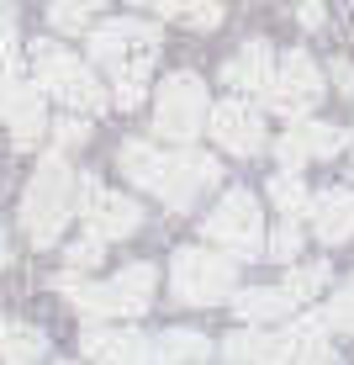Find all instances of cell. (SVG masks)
Masks as SVG:
<instances>
[{
  "label": "cell",
  "mask_w": 354,
  "mask_h": 365,
  "mask_svg": "<svg viewBox=\"0 0 354 365\" xmlns=\"http://www.w3.org/2000/svg\"><path fill=\"white\" fill-rule=\"evenodd\" d=\"M90 58L106 64L111 74H148L159 58V27L137 16H117V21H95L90 32Z\"/></svg>",
  "instance_id": "obj_5"
},
{
  "label": "cell",
  "mask_w": 354,
  "mask_h": 365,
  "mask_svg": "<svg viewBox=\"0 0 354 365\" xmlns=\"http://www.w3.org/2000/svg\"><path fill=\"white\" fill-rule=\"evenodd\" d=\"M16 43V6H0V53Z\"/></svg>",
  "instance_id": "obj_32"
},
{
  "label": "cell",
  "mask_w": 354,
  "mask_h": 365,
  "mask_svg": "<svg viewBox=\"0 0 354 365\" xmlns=\"http://www.w3.org/2000/svg\"><path fill=\"white\" fill-rule=\"evenodd\" d=\"M11 265V244H6V233H0V270Z\"/></svg>",
  "instance_id": "obj_34"
},
{
  "label": "cell",
  "mask_w": 354,
  "mask_h": 365,
  "mask_svg": "<svg viewBox=\"0 0 354 365\" xmlns=\"http://www.w3.org/2000/svg\"><path fill=\"white\" fill-rule=\"evenodd\" d=\"M323 286H328V265H296V270H291V275H286V292H291V297H296V302H307V297H318V292H323Z\"/></svg>",
  "instance_id": "obj_26"
},
{
  "label": "cell",
  "mask_w": 354,
  "mask_h": 365,
  "mask_svg": "<svg viewBox=\"0 0 354 365\" xmlns=\"http://www.w3.org/2000/svg\"><path fill=\"white\" fill-rule=\"evenodd\" d=\"M0 6H16V0H0Z\"/></svg>",
  "instance_id": "obj_37"
},
{
  "label": "cell",
  "mask_w": 354,
  "mask_h": 365,
  "mask_svg": "<svg viewBox=\"0 0 354 365\" xmlns=\"http://www.w3.org/2000/svg\"><path fill=\"white\" fill-rule=\"evenodd\" d=\"M217 180H222V165L212 154H196V148L185 143V148H175V154L164 159V180H159L154 196L164 201V207L185 212V207H196V196L212 191Z\"/></svg>",
  "instance_id": "obj_11"
},
{
  "label": "cell",
  "mask_w": 354,
  "mask_h": 365,
  "mask_svg": "<svg viewBox=\"0 0 354 365\" xmlns=\"http://www.w3.org/2000/svg\"><path fill=\"white\" fill-rule=\"evenodd\" d=\"M164 148H154L148 138H127V143L117 148V165L122 175H127L132 185H143V191H159V180H164Z\"/></svg>",
  "instance_id": "obj_20"
},
{
  "label": "cell",
  "mask_w": 354,
  "mask_h": 365,
  "mask_svg": "<svg viewBox=\"0 0 354 365\" xmlns=\"http://www.w3.org/2000/svg\"><path fill=\"white\" fill-rule=\"evenodd\" d=\"M100 255H106V238H95V233L74 238V244H69V270H95Z\"/></svg>",
  "instance_id": "obj_28"
},
{
  "label": "cell",
  "mask_w": 354,
  "mask_h": 365,
  "mask_svg": "<svg viewBox=\"0 0 354 365\" xmlns=\"http://www.w3.org/2000/svg\"><path fill=\"white\" fill-rule=\"evenodd\" d=\"M212 117V96L196 74H164V85L154 91V133L170 143H191L196 133H207Z\"/></svg>",
  "instance_id": "obj_6"
},
{
  "label": "cell",
  "mask_w": 354,
  "mask_h": 365,
  "mask_svg": "<svg viewBox=\"0 0 354 365\" xmlns=\"http://www.w3.org/2000/svg\"><path fill=\"white\" fill-rule=\"evenodd\" d=\"M154 11L164 21H180V27L212 32L222 21V0H154Z\"/></svg>",
  "instance_id": "obj_22"
},
{
  "label": "cell",
  "mask_w": 354,
  "mask_h": 365,
  "mask_svg": "<svg viewBox=\"0 0 354 365\" xmlns=\"http://www.w3.org/2000/svg\"><path fill=\"white\" fill-rule=\"evenodd\" d=\"M74 207H80V217H85V233L106 238V244L111 238H132L137 228H143V207H137L132 196H122V191H106L95 175H80Z\"/></svg>",
  "instance_id": "obj_10"
},
{
  "label": "cell",
  "mask_w": 354,
  "mask_h": 365,
  "mask_svg": "<svg viewBox=\"0 0 354 365\" xmlns=\"http://www.w3.org/2000/svg\"><path fill=\"white\" fill-rule=\"evenodd\" d=\"M170 286L185 307H217L238 292V265L233 255H217V249H175L170 259Z\"/></svg>",
  "instance_id": "obj_4"
},
{
  "label": "cell",
  "mask_w": 354,
  "mask_h": 365,
  "mask_svg": "<svg viewBox=\"0 0 354 365\" xmlns=\"http://www.w3.org/2000/svg\"><path fill=\"white\" fill-rule=\"evenodd\" d=\"M32 80L43 96H53L58 106L80 111V117H90L111 101V91L90 74V64H80V58L69 53L64 43H53V37H37L32 43Z\"/></svg>",
  "instance_id": "obj_3"
},
{
  "label": "cell",
  "mask_w": 354,
  "mask_h": 365,
  "mask_svg": "<svg viewBox=\"0 0 354 365\" xmlns=\"http://www.w3.org/2000/svg\"><path fill=\"white\" fill-rule=\"evenodd\" d=\"M0 122L11 128V143H16V148H37L48 138L43 91H37V80H21L16 48L0 53Z\"/></svg>",
  "instance_id": "obj_7"
},
{
  "label": "cell",
  "mask_w": 354,
  "mask_h": 365,
  "mask_svg": "<svg viewBox=\"0 0 354 365\" xmlns=\"http://www.w3.org/2000/svg\"><path fill=\"white\" fill-rule=\"evenodd\" d=\"M207 133L217 138V148H227V154H238V159H254L264 148V117H259V106H249L244 96L212 106Z\"/></svg>",
  "instance_id": "obj_12"
},
{
  "label": "cell",
  "mask_w": 354,
  "mask_h": 365,
  "mask_svg": "<svg viewBox=\"0 0 354 365\" xmlns=\"http://www.w3.org/2000/svg\"><path fill=\"white\" fill-rule=\"evenodd\" d=\"M95 11H100V0H48V27L53 32H90L95 27Z\"/></svg>",
  "instance_id": "obj_23"
},
{
  "label": "cell",
  "mask_w": 354,
  "mask_h": 365,
  "mask_svg": "<svg viewBox=\"0 0 354 365\" xmlns=\"http://www.w3.org/2000/svg\"><path fill=\"white\" fill-rule=\"evenodd\" d=\"M307 217H312V233H318L323 244H344V238H354V191H344V185L318 191Z\"/></svg>",
  "instance_id": "obj_17"
},
{
  "label": "cell",
  "mask_w": 354,
  "mask_h": 365,
  "mask_svg": "<svg viewBox=\"0 0 354 365\" xmlns=\"http://www.w3.org/2000/svg\"><path fill=\"white\" fill-rule=\"evenodd\" d=\"M80 349L90 355L95 365H148L154 360V344L132 329H85Z\"/></svg>",
  "instance_id": "obj_15"
},
{
  "label": "cell",
  "mask_w": 354,
  "mask_h": 365,
  "mask_svg": "<svg viewBox=\"0 0 354 365\" xmlns=\"http://www.w3.org/2000/svg\"><path fill=\"white\" fill-rule=\"evenodd\" d=\"M53 286L85 318H137V312H148V302H154L159 270L154 265H127V270L111 275V281H80V275L69 270V275H58Z\"/></svg>",
  "instance_id": "obj_2"
},
{
  "label": "cell",
  "mask_w": 354,
  "mask_h": 365,
  "mask_svg": "<svg viewBox=\"0 0 354 365\" xmlns=\"http://www.w3.org/2000/svg\"><path fill=\"white\" fill-rule=\"evenodd\" d=\"M53 138H58V148H74V143H85V138H90V122H85L80 111H69L64 122H53Z\"/></svg>",
  "instance_id": "obj_30"
},
{
  "label": "cell",
  "mask_w": 354,
  "mask_h": 365,
  "mask_svg": "<svg viewBox=\"0 0 354 365\" xmlns=\"http://www.w3.org/2000/svg\"><path fill=\"white\" fill-rule=\"evenodd\" d=\"M323 323H328V329H338V334H354V281H349L338 297H328Z\"/></svg>",
  "instance_id": "obj_27"
},
{
  "label": "cell",
  "mask_w": 354,
  "mask_h": 365,
  "mask_svg": "<svg viewBox=\"0 0 354 365\" xmlns=\"http://www.w3.org/2000/svg\"><path fill=\"white\" fill-rule=\"evenodd\" d=\"M264 101H270V111H281L286 122L312 117V106L323 101V69L312 64L307 48H291L286 58H275V80H270V91H264Z\"/></svg>",
  "instance_id": "obj_9"
},
{
  "label": "cell",
  "mask_w": 354,
  "mask_h": 365,
  "mask_svg": "<svg viewBox=\"0 0 354 365\" xmlns=\"http://www.w3.org/2000/svg\"><path fill=\"white\" fill-rule=\"evenodd\" d=\"M132 6H154V0H132Z\"/></svg>",
  "instance_id": "obj_36"
},
{
  "label": "cell",
  "mask_w": 354,
  "mask_h": 365,
  "mask_svg": "<svg viewBox=\"0 0 354 365\" xmlns=\"http://www.w3.org/2000/svg\"><path fill=\"white\" fill-rule=\"evenodd\" d=\"M333 80H338V91L354 101V64H344V58H338V64H333Z\"/></svg>",
  "instance_id": "obj_33"
},
{
  "label": "cell",
  "mask_w": 354,
  "mask_h": 365,
  "mask_svg": "<svg viewBox=\"0 0 354 365\" xmlns=\"http://www.w3.org/2000/svg\"><path fill=\"white\" fill-rule=\"evenodd\" d=\"M143 80H148V74H117V91H111V101H117L122 111L143 106Z\"/></svg>",
  "instance_id": "obj_29"
},
{
  "label": "cell",
  "mask_w": 354,
  "mask_h": 365,
  "mask_svg": "<svg viewBox=\"0 0 354 365\" xmlns=\"http://www.w3.org/2000/svg\"><path fill=\"white\" fill-rule=\"evenodd\" d=\"M270 201H275V212H286L291 222H301V217L312 212V191H307L291 170H281V175L270 180Z\"/></svg>",
  "instance_id": "obj_24"
},
{
  "label": "cell",
  "mask_w": 354,
  "mask_h": 365,
  "mask_svg": "<svg viewBox=\"0 0 354 365\" xmlns=\"http://www.w3.org/2000/svg\"><path fill=\"white\" fill-rule=\"evenodd\" d=\"M264 255H270V259H281V265H291V259H296L301 255V228H296V222H281V228H275L270 238H264Z\"/></svg>",
  "instance_id": "obj_25"
},
{
  "label": "cell",
  "mask_w": 354,
  "mask_h": 365,
  "mask_svg": "<svg viewBox=\"0 0 354 365\" xmlns=\"http://www.w3.org/2000/svg\"><path fill=\"white\" fill-rule=\"evenodd\" d=\"M154 360L159 365H207L212 360V339L196 334V329H164L159 344H154Z\"/></svg>",
  "instance_id": "obj_21"
},
{
  "label": "cell",
  "mask_w": 354,
  "mask_h": 365,
  "mask_svg": "<svg viewBox=\"0 0 354 365\" xmlns=\"http://www.w3.org/2000/svg\"><path fill=\"white\" fill-rule=\"evenodd\" d=\"M48 355V334L37 323L0 318V365H37Z\"/></svg>",
  "instance_id": "obj_19"
},
{
  "label": "cell",
  "mask_w": 354,
  "mask_h": 365,
  "mask_svg": "<svg viewBox=\"0 0 354 365\" xmlns=\"http://www.w3.org/2000/svg\"><path fill=\"white\" fill-rule=\"evenodd\" d=\"M201 233L212 238L227 255H244V259H259L264 255V217H259V201L254 191H227L217 207L207 212Z\"/></svg>",
  "instance_id": "obj_8"
},
{
  "label": "cell",
  "mask_w": 354,
  "mask_h": 365,
  "mask_svg": "<svg viewBox=\"0 0 354 365\" xmlns=\"http://www.w3.org/2000/svg\"><path fill=\"white\" fill-rule=\"evenodd\" d=\"M349 165H354V138H349Z\"/></svg>",
  "instance_id": "obj_35"
},
{
  "label": "cell",
  "mask_w": 354,
  "mask_h": 365,
  "mask_svg": "<svg viewBox=\"0 0 354 365\" xmlns=\"http://www.w3.org/2000/svg\"><path fill=\"white\" fill-rule=\"evenodd\" d=\"M270 80H275V53H270L264 37H249V43L222 64V85H233V91H244V96H264Z\"/></svg>",
  "instance_id": "obj_14"
},
{
  "label": "cell",
  "mask_w": 354,
  "mask_h": 365,
  "mask_svg": "<svg viewBox=\"0 0 354 365\" xmlns=\"http://www.w3.org/2000/svg\"><path fill=\"white\" fill-rule=\"evenodd\" d=\"M74 185H80V175L69 170L64 154H48L43 165L32 170L27 191H21V233H27L37 249H53L58 233H64V222L74 217Z\"/></svg>",
  "instance_id": "obj_1"
},
{
  "label": "cell",
  "mask_w": 354,
  "mask_h": 365,
  "mask_svg": "<svg viewBox=\"0 0 354 365\" xmlns=\"http://www.w3.org/2000/svg\"><path fill=\"white\" fill-rule=\"evenodd\" d=\"M291 307H296V297H291L286 286H249V292H233V312L244 323H281V318H291Z\"/></svg>",
  "instance_id": "obj_18"
},
{
  "label": "cell",
  "mask_w": 354,
  "mask_h": 365,
  "mask_svg": "<svg viewBox=\"0 0 354 365\" xmlns=\"http://www.w3.org/2000/svg\"><path fill=\"white\" fill-rule=\"evenodd\" d=\"M349 148V133H338L333 122H312V117H301V122H291L286 138L275 143V154H281V170L296 175L307 159H333V154H344Z\"/></svg>",
  "instance_id": "obj_13"
},
{
  "label": "cell",
  "mask_w": 354,
  "mask_h": 365,
  "mask_svg": "<svg viewBox=\"0 0 354 365\" xmlns=\"http://www.w3.org/2000/svg\"><path fill=\"white\" fill-rule=\"evenodd\" d=\"M296 21H301V27H307V32H318V27H323V21H328V11H323V0H301V6H296Z\"/></svg>",
  "instance_id": "obj_31"
},
{
  "label": "cell",
  "mask_w": 354,
  "mask_h": 365,
  "mask_svg": "<svg viewBox=\"0 0 354 365\" xmlns=\"http://www.w3.org/2000/svg\"><path fill=\"white\" fill-rule=\"evenodd\" d=\"M222 355L233 360V365H291V355H296V344H291V334L238 329V334H227Z\"/></svg>",
  "instance_id": "obj_16"
}]
</instances>
